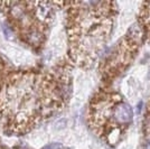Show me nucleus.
I'll return each mask as SVG.
<instances>
[{
    "mask_svg": "<svg viewBox=\"0 0 150 149\" xmlns=\"http://www.w3.org/2000/svg\"><path fill=\"white\" fill-rule=\"evenodd\" d=\"M113 116L115 120L121 124H128L131 122L132 117H133V112H132L131 106L125 102H120L114 106L113 110Z\"/></svg>",
    "mask_w": 150,
    "mask_h": 149,
    "instance_id": "1",
    "label": "nucleus"
},
{
    "mask_svg": "<svg viewBox=\"0 0 150 149\" xmlns=\"http://www.w3.org/2000/svg\"><path fill=\"white\" fill-rule=\"evenodd\" d=\"M4 31H5V34H6L7 37L13 38V29H11L10 27H8V26H4Z\"/></svg>",
    "mask_w": 150,
    "mask_h": 149,
    "instance_id": "2",
    "label": "nucleus"
},
{
    "mask_svg": "<svg viewBox=\"0 0 150 149\" xmlns=\"http://www.w3.org/2000/svg\"><path fill=\"white\" fill-rule=\"evenodd\" d=\"M146 149H150V143L148 145V146H147V148H146Z\"/></svg>",
    "mask_w": 150,
    "mask_h": 149,
    "instance_id": "3",
    "label": "nucleus"
},
{
    "mask_svg": "<svg viewBox=\"0 0 150 149\" xmlns=\"http://www.w3.org/2000/svg\"><path fill=\"white\" fill-rule=\"evenodd\" d=\"M18 149H27V148H24V147H20V148H18Z\"/></svg>",
    "mask_w": 150,
    "mask_h": 149,
    "instance_id": "4",
    "label": "nucleus"
}]
</instances>
